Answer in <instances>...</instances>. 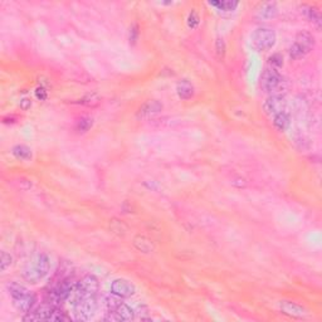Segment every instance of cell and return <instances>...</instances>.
<instances>
[{
    "label": "cell",
    "mask_w": 322,
    "mask_h": 322,
    "mask_svg": "<svg viewBox=\"0 0 322 322\" xmlns=\"http://www.w3.org/2000/svg\"><path fill=\"white\" fill-rule=\"evenodd\" d=\"M8 291L14 307L18 311L24 312V314L30 312L32 307L34 306L35 297L28 288L16 282H11L8 285Z\"/></svg>",
    "instance_id": "7a4b0ae2"
},
{
    "label": "cell",
    "mask_w": 322,
    "mask_h": 322,
    "mask_svg": "<svg viewBox=\"0 0 322 322\" xmlns=\"http://www.w3.org/2000/svg\"><path fill=\"white\" fill-rule=\"evenodd\" d=\"M162 109H164V106H162V103L161 102H159V101L156 100L148 101V102L144 103L140 109H139L138 114H136V117H138L139 120L151 119V117L160 114V112L162 111Z\"/></svg>",
    "instance_id": "7c38bea8"
},
{
    "label": "cell",
    "mask_w": 322,
    "mask_h": 322,
    "mask_svg": "<svg viewBox=\"0 0 322 322\" xmlns=\"http://www.w3.org/2000/svg\"><path fill=\"white\" fill-rule=\"evenodd\" d=\"M76 287L77 282H73L71 280H63L56 287L53 288L52 291H49L47 300L48 304L54 307L61 306L66 300H68L71 297L72 293L76 291Z\"/></svg>",
    "instance_id": "8992f818"
},
{
    "label": "cell",
    "mask_w": 322,
    "mask_h": 322,
    "mask_svg": "<svg viewBox=\"0 0 322 322\" xmlns=\"http://www.w3.org/2000/svg\"><path fill=\"white\" fill-rule=\"evenodd\" d=\"M270 63L271 67H273V68H281L283 66V57L281 56L280 53H275V54H272L270 57Z\"/></svg>",
    "instance_id": "d4e9b609"
},
{
    "label": "cell",
    "mask_w": 322,
    "mask_h": 322,
    "mask_svg": "<svg viewBox=\"0 0 322 322\" xmlns=\"http://www.w3.org/2000/svg\"><path fill=\"white\" fill-rule=\"evenodd\" d=\"M277 42V35L276 32L271 28L261 26L253 30L251 35V45L257 52H267L275 47Z\"/></svg>",
    "instance_id": "277c9868"
},
{
    "label": "cell",
    "mask_w": 322,
    "mask_h": 322,
    "mask_svg": "<svg viewBox=\"0 0 322 322\" xmlns=\"http://www.w3.org/2000/svg\"><path fill=\"white\" fill-rule=\"evenodd\" d=\"M11 154L15 156L18 160L21 161H29L32 159V150L25 145H16L14 146Z\"/></svg>",
    "instance_id": "d6986e66"
},
{
    "label": "cell",
    "mask_w": 322,
    "mask_h": 322,
    "mask_svg": "<svg viewBox=\"0 0 322 322\" xmlns=\"http://www.w3.org/2000/svg\"><path fill=\"white\" fill-rule=\"evenodd\" d=\"M72 306H73V312L76 315L77 320L87 321V320L92 319L93 315L97 311L96 296H88V295L76 293V297H74Z\"/></svg>",
    "instance_id": "3957f363"
},
{
    "label": "cell",
    "mask_w": 322,
    "mask_h": 322,
    "mask_svg": "<svg viewBox=\"0 0 322 322\" xmlns=\"http://www.w3.org/2000/svg\"><path fill=\"white\" fill-rule=\"evenodd\" d=\"M50 271V258L45 253H39L24 267L23 278L26 282L35 283L40 282L48 276Z\"/></svg>",
    "instance_id": "6da1fadb"
},
{
    "label": "cell",
    "mask_w": 322,
    "mask_h": 322,
    "mask_svg": "<svg viewBox=\"0 0 322 322\" xmlns=\"http://www.w3.org/2000/svg\"><path fill=\"white\" fill-rule=\"evenodd\" d=\"M92 125H93V120L91 119V117H82V119H79L78 121H77L76 130L77 132H79V134H85V132H87L88 130L92 127Z\"/></svg>",
    "instance_id": "44dd1931"
},
{
    "label": "cell",
    "mask_w": 322,
    "mask_h": 322,
    "mask_svg": "<svg viewBox=\"0 0 322 322\" xmlns=\"http://www.w3.org/2000/svg\"><path fill=\"white\" fill-rule=\"evenodd\" d=\"M100 102V96L97 93H90V95L85 96L82 100H79L78 103L85 106H95Z\"/></svg>",
    "instance_id": "603a6c76"
},
{
    "label": "cell",
    "mask_w": 322,
    "mask_h": 322,
    "mask_svg": "<svg viewBox=\"0 0 322 322\" xmlns=\"http://www.w3.org/2000/svg\"><path fill=\"white\" fill-rule=\"evenodd\" d=\"M110 291H111L112 295L120 297V299H130L135 295L136 287L134 283L125 280V278H117L111 283Z\"/></svg>",
    "instance_id": "9c48e42d"
},
{
    "label": "cell",
    "mask_w": 322,
    "mask_h": 322,
    "mask_svg": "<svg viewBox=\"0 0 322 322\" xmlns=\"http://www.w3.org/2000/svg\"><path fill=\"white\" fill-rule=\"evenodd\" d=\"M194 92H195V91H194L193 83L189 82L187 79H181V81H179V82L176 83V93L177 96H179V98H181V100H190L194 96Z\"/></svg>",
    "instance_id": "2e32d148"
},
{
    "label": "cell",
    "mask_w": 322,
    "mask_h": 322,
    "mask_svg": "<svg viewBox=\"0 0 322 322\" xmlns=\"http://www.w3.org/2000/svg\"><path fill=\"white\" fill-rule=\"evenodd\" d=\"M134 244H135V247L139 251L144 252V253H149L154 248L153 243L149 239H146L145 237H138L135 239V242H134Z\"/></svg>",
    "instance_id": "ffe728a7"
},
{
    "label": "cell",
    "mask_w": 322,
    "mask_h": 322,
    "mask_svg": "<svg viewBox=\"0 0 322 322\" xmlns=\"http://www.w3.org/2000/svg\"><path fill=\"white\" fill-rule=\"evenodd\" d=\"M35 95H37V97L39 98V100H45L47 98V92H45L43 88H38L37 91H35Z\"/></svg>",
    "instance_id": "f546056e"
},
{
    "label": "cell",
    "mask_w": 322,
    "mask_h": 322,
    "mask_svg": "<svg viewBox=\"0 0 322 322\" xmlns=\"http://www.w3.org/2000/svg\"><path fill=\"white\" fill-rule=\"evenodd\" d=\"M300 9H301V13L304 14L305 18H306L309 21H311V23L316 26L317 29H320V28H321L322 16H321V14H320L319 9L315 8V6H312V5H307V4L301 5V8Z\"/></svg>",
    "instance_id": "9a60e30c"
},
{
    "label": "cell",
    "mask_w": 322,
    "mask_h": 322,
    "mask_svg": "<svg viewBox=\"0 0 322 322\" xmlns=\"http://www.w3.org/2000/svg\"><path fill=\"white\" fill-rule=\"evenodd\" d=\"M98 292V280L92 275L83 277L82 280L77 282V287L74 293L79 295H88V296H96Z\"/></svg>",
    "instance_id": "8fae6325"
},
{
    "label": "cell",
    "mask_w": 322,
    "mask_h": 322,
    "mask_svg": "<svg viewBox=\"0 0 322 322\" xmlns=\"http://www.w3.org/2000/svg\"><path fill=\"white\" fill-rule=\"evenodd\" d=\"M209 5L214 6L220 13H233L239 6L238 1H209Z\"/></svg>",
    "instance_id": "ac0fdd59"
},
{
    "label": "cell",
    "mask_w": 322,
    "mask_h": 322,
    "mask_svg": "<svg viewBox=\"0 0 322 322\" xmlns=\"http://www.w3.org/2000/svg\"><path fill=\"white\" fill-rule=\"evenodd\" d=\"M19 106H20V109L24 110V111H26L28 109H30V106H32V101L29 100V98H21L20 102H19Z\"/></svg>",
    "instance_id": "f1b7e54d"
},
{
    "label": "cell",
    "mask_w": 322,
    "mask_h": 322,
    "mask_svg": "<svg viewBox=\"0 0 322 322\" xmlns=\"http://www.w3.org/2000/svg\"><path fill=\"white\" fill-rule=\"evenodd\" d=\"M69 320H71V317H68L66 314H64V312L59 311V310L56 307V309H54V311H53L52 316H50L49 321L50 322H66V321H69Z\"/></svg>",
    "instance_id": "cb8c5ba5"
},
{
    "label": "cell",
    "mask_w": 322,
    "mask_h": 322,
    "mask_svg": "<svg viewBox=\"0 0 322 322\" xmlns=\"http://www.w3.org/2000/svg\"><path fill=\"white\" fill-rule=\"evenodd\" d=\"M11 263H13V257L6 252H1L0 253V270H1V272H5L11 266Z\"/></svg>",
    "instance_id": "7402d4cb"
},
{
    "label": "cell",
    "mask_w": 322,
    "mask_h": 322,
    "mask_svg": "<svg viewBox=\"0 0 322 322\" xmlns=\"http://www.w3.org/2000/svg\"><path fill=\"white\" fill-rule=\"evenodd\" d=\"M285 82V78H283V76L280 73L278 69L273 68V67H268L262 73L259 85H261V88L264 92L275 93L281 91V88L283 90Z\"/></svg>",
    "instance_id": "52a82bcc"
},
{
    "label": "cell",
    "mask_w": 322,
    "mask_h": 322,
    "mask_svg": "<svg viewBox=\"0 0 322 322\" xmlns=\"http://www.w3.org/2000/svg\"><path fill=\"white\" fill-rule=\"evenodd\" d=\"M199 21H200V18H199L196 11H191V13L189 14V16H187V25H189V28H191V29H194V28H196V26L199 25Z\"/></svg>",
    "instance_id": "484cf974"
},
{
    "label": "cell",
    "mask_w": 322,
    "mask_h": 322,
    "mask_svg": "<svg viewBox=\"0 0 322 322\" xmlns=\"http://www.w3.org/2000/svg\"><path fill=\"white\" fill-rule=\"evenodd\" d=\"M280 310L285 315L291 317H296V319H301V317L307 316V310L305 307L300 306V305L295 304L291 301H281L280 302Z\"/></svg>",
    "instance_id": "4fadbf2b"
},
{
    "label": "cell",
    "mask_w": 322,
    "mask_h": 322,
    "mask_svg": "<svg viewBox=\"0 0 322 322\" xmlns=\"http://www.w3.org/2000/svg\"><path fill=\"white\" fill-rule=\"evenodd\" d=\"M315 48V37L310 32H300L290 48V57L295 61L304 58Z\"/></svg>",
    "instance_id": "5b68a950"
},
{
    "label": "cell",
    "mask_w": 322,
    "mask_h": 322,
    "mask_svg": "<svg viewBox=\"0 0 322 322\" xmlns=\"http://www.w3.org/2000/svg\"><path fill=\"white\" fill-rule=\"evenodd\" d=\"M138 39H139V26H138V24H134V25L130 28L129 40L131 44H136Z\"/></svg>",
    "instance_id": "4316f807"
},
{
    "label": "cell",
    "mask_w": 322,
    "mask_h": 322,
    "mask_svg": "<svg viewBox=\"0 0 322 322\" xmlns=\"http://www.w3.org/2000/svg\"><path fill=\"white\" fill-rule=\"evenodd\" d=\"M278 14V5L275 1H266V3L261 4L259 8L257 9V16L261 19H266V20H270V19L276 18Z\"/></svg>",
    "instance_id": "5bb4252c"
},
{
    "label": "cell",
    "mask_w": 322,
    "mask_h": 322,
    "mask_svg": "<svg viewBox=\"0 0 322 322\" xmlns=\"http://www.w3.org/2000/svg\"><path fill=\"white\" fill-rule=\"evenodd\" d=\"M215 49H217V54L219 58H223L225 54V43L222 38H218L217 43H215Z\"/></svg>",
    "instance_id": "83f0119b"
},
{
    "label": "cell",
    "mask_w": 322,
    "mask_h": 322,
    "mask_svg": "<svg viewBox=\"0 0 322 322\" xmlns=\"http://www.w3.org/2000/svg\"><path fill=\"white\" fill-rule=\"evenodd\" d=\"M286 107H287V101L282 93H275L270 96L263 103V111L272 117L280 112L286 111Z\"/></svg>",
    "instance_id": "ba28073f"
},
{
    "label": "cell",
    "mask_w": 322,
    "mask_h": 322,
    "mask_svg": "<svg viewBox=\"0 0 322 322\" xmlns=\"http://www.w3.org/2000/svg\"><path fill=\"white\" fill-rule=\"evenodd\" d=\"M272 121H273V126H275L278 131L283 132L290 127L291 117L290 115H288V112L283 111V112H280V114L275 115Z\"/></svg>",
    "instance_id": "e0dca14e"
},
{
    "label": "cell",
    "mask_w": 322,
    "mask_h": 322,
    "mask_svg": "<svg viewBox=\"0 0 322 322\" xmlns=\"http://www.w3.org/2000/svg\"><path fill=\"white\" fill-rule=\"evenodd\" d=\"M135 317V312L129 305L120 302L115 309L107 312L106 316V321H131Z\"/></svg>",
    "instance_id": "30bf717a"
}]
</instances>
